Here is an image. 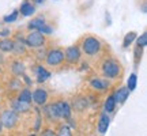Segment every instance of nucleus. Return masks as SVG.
Segmentation results:
<instances>
[{"label": "nucleus", "instance_id": "nucleus-1", "mask_svg": "<svg viewBox=\"0 0 147 136\" xmlns=\"http://www.w3.org/2000/svg\"><path fill=\"white\" fill-rule=\"evenodd\" d=\"M82 48H83V52L86 55H95L101 50V42L94 37H89L83 41Z\"/></svg>", "mask_w": 147, "mask_h": 136}, {"label": "nucleus", "instance_id": "nucleus-7", "mask_svg": "<svg viewBox=\"0 0 147 136\" xmlns=\"http://www.w3.org/2000/svg\"><path fill=\"white\" fill-rule=\"evenodd\" d=\"M32 98H33V101H34L37 105H44L48 101V93L45 91V90H42V89H37L36 91L33 93Z\"/></svg>", "mask_w": 147, "mask_h": 136}, {"label": "nucleus", "instance_id": "nucleus-15", "mask_svg": "<svg viewBox=\"0 0 147 136\" xmlns=\"http://www.w3.org/2000/svg\"><path fill=\"white\" fill-rule=\"evenodd\" d=\"M29 104L27 102H23V101H15L14 102V109H15V112H27L29 110Z\"/></svg>", "mask_w": 147, "mask_h": 136}, {"label": "nucleus", "instance_id": "nucleus-29", "mask_svg": "<svg viewBox=\"0 0 147 136\" xmlns=\"http://www.w3.org/2000/svg\"><path fill=\"white\" fill-rule=\"evenodd\" d=\"M44 135H53V132L52 131H45V133Z\"/></svg>", "mask_w": 147, "mask_h": 136}, {"label": "nucleus", "instance_id": "nucleus-26", "mask_svg": "<svg viewBox=\"0 0 147 136\" xmlns=\"http://www.w3.org/2000/svg\"><path fill=\"white\" fill-rule=\"evenodd\" d=\"M59 135L69 136V135H71V131H69L68 127H61V128H60V131H59Z\"/></svg>", "mask_w": 147, "mask_h": 136}, {"label": "nucleus", "instance_id": "nucleus-23", "mask_svg": "<svg viewBox=\"0 0 147 136\" xmlns=\"http://www.w3.org/2000/svg\"><path fill=\"white\" fill-rule=\"evenodd\" d=\"M16 18H18V11H14L11 15L4 16V22L5 23H11V22H15Z\"/></svg>", "mask_w": 147, "mask_h": 136}, {"label": "nucleus", "instance_id": "nucleus-16", "mask_svg": "<svg viewBox=\"0 0 147 136\" xmlns=\"http://www.w3.org/2000/svg\"><path fill=\"white\" fill-rule=\"evenodd\" d=\"M12 48H14V42L10 41V40H1L0 41V49L3 52H10V50H12Z\"/></svg>", "mask_w": 147, "mask_h": 136}, {"label": "nucleus", "instance_id": "nucleus-27", "mask_svg": "<svg viewBox=\"0 0 147 136\" xmlns=\"http://www.w3.org/2000/svg\"><path fill=\"white\" fill-rule=\"evenodd\" d=\"M106 22H108V25H110V23H112V21H110V15H109V12H106Z\"/></svg>", "mask_w": 147, "mask_h": 136}, {"label": "nucleus", "instance_id": "nucleus-24", "mask_svg": "<svg viewBox=\"0 0 147 136\" xmlns=\"http://www.w3.org/2000/svg\"><path fill=\"white\" fill-rule=\"evenodd\" d=\"M146 44H147V34L146 33H143L142 36L139 37V40H138V46L144 48L146 46Z\"/></svg>", "mask_w": 147, "mask_h": 136}, {"label": "nucleus", "instance_id": "nucleus-10", "mask_svg": "<svg viewBox=\"0 0 147 136\" xmlns=\"http://www.w3.org/2000/svg\"><path fill=\"white\" fill-rule=\"evenodd\" d=\"M109 117H108V114H104L101 116L100 118V123H98V131H100V133H105L106 131H108V128H109Z\"/></svg>", "mask_w": 147, "mask_h": 136}, {"label": "nucleus", "instance_id": "nucleus-9", "mask_svg": "<svg viewBox=\"0 0 147 136\" xmlns=\"http://www.w3.org/2000/svg\"><path fill=\"white\" fill-rule=\"evenodd\" d=\"M57 109L60 117H64V118H69L71 117V108H69V105L67 102H59Z\"/></svg>", "mask_w": 147, "mask_h": 136}, {"label": "nucleus", "instance_id": "nucleus-8", "mask_svg": "<svg viewBox=\"0 0 147 136\" xmlns=\"http://www.w3.org/2000/svg\"><path fill=\"white\" fill-rule=\"evenodd\" d=\"M128 95H129V90L127 89V87H121V89H119L116 91V94L113 95V97H115L116 104H117V102H119V104H124L127 101V98H128Z\"/></svg>", "mask_w": 147, "mask_h": 136}, {"label": "nucleus", "instance_id": "nucleus-28", "mask_svg": "<svg viewBox=\"0 0 147 136\" xmlns=\"http://www.w3.org/2000/svg\"><path fill=\"white\" fill-rule=\"evenodd\" d=\"M8 34H10V30H3V32H1V36H3V37L8 36Z\"/></svg>", "mask_w": 147, "mask_h": 136}, {"label": "nucleus", "instance_id": "nucleus-6", "mask_svg": "<svg viewBox=\"0 0 147 136\" xmlns=\"http://www.w3.org/2000/svg\"><path fill=\"white\" fill-rule=\"evenodd\" d=\"M80 59V50L78 46H69L65 50V60L71 64H75L79 61Z\"/></svg>", "mask_w": 147, "mask_h": 136}, {"label": "nucleus", "instance_id": "nucleus-30", "mask_svg": "<svg viewBox=\"0 0 147 136\" xmlns=\"http://www.w3.org/2000/svg\"><path fill=\"white\" fill-rule=\"evenodd\" d=\"M34 1H36L37 4H42L44 3V0H34Z\"/></svg>", "mask_w": 147, "mask_h": 136}, {"label": "nucleus", "instance_id": "nucleus-13", "mask_svg": "<svg viewBox=\"0 0 147 136\" xmlns=\"http://www.w3.org/2000/svg\"><path fill=\"white\" fill-rule=\"evenodd\" d=\"M34 11H36V8L33 7L29 1H23V4L21 5V12L23 16H30L34 14Z\"/></svg>", "mask_w": 147, "mask_h": 136}, {"label": "nucleus", "instance_id": "nucleus-4", "mask_svg": "<svg viewBox=\"0 0 147 136\" xmlns=\"http://www.w3.org/2000/svg\"><path fill=\"white\" fill-rule=\"evenodd\" d=\"M27 45L32 48H41L45 42V38H44V34H41L40 32H36V33H30L27 36Z\"/></svg>", "mask_w": 147, "mask_h": 136}, {"label": "nucleus", "instance_id": "nucleus-20", "mask_svg": "<svg viewBox=\"0 0 147 136\" xmlns=\"http://www.w3.org/2000/svg\"><path fill=\"white\" fill-rule=\"evenodd\" d=\"M135 38H136V33H134V32L128 33V34L125 36V38H124V44H123V46L128 48L132 42H134V40H135Z\"/></svg>", "mask_w": 147, "mask_h": 136}, {"label": "nucleus", "instance_id": "nucleus-22", "mask_svg": "<svg viewBox=\"0 0 147 136\" xmlns=\"http://www.w3.org/2000/svg\"><path fill=\"white\" fill-rule=\"evenodd\" d=\"M12 72L15 75H21V73L25 72V65L22 63H15L12 65Z\"/></svg>", "mask_w": 147, "mask_h": 136}, {"label": "nucleus", "instance_id": "nucleus-5", "mask_svg": "<svg viewBox=\"0 0 147 136\" xmlns=\"http://www.w3.org/2000/svg\"><path fill=\"white\" fill-rule=\"evenodd\" d=\"M63 60H64V53L61 52V50H57V49L51 50L47 56V63L49 64V65H53V67H55V65H59Z\"/></svg>", "mask_w": 147, "mask_h": 136}, {"label": "nucleus", "instance_id": "nucleus-12", "mask_svg": "<svg viewBox=\"0 0 147 136\" xmlns=\"http://www.w3.org/2000/svg\"><path fill=\"white\" fill-rule=\"evenodd\" d=\"M36 73H37V80H38L40 83H41V82H45V80H48V79L51 78V72H48L44 67H37Z\"/></svg>", "mask_w": 147, "mask_h": 136}, {"label": "nucleus", "instance_id": "nucleus-2", "mask_svg": "<svg viewBox=\"0 0 147 136\" xmlns=\"http://www.w3.org/2000/svg\"><path fill=\"white\" fill-rule=\"evenodd\" d=\"M102 72L106 78H117V75L120 73V65L116 63L115 60H108L102 65Z\"/></svg>", "mask_w": 147, "mask_h": 136}, {"label": "nucleus", "instance_id": "nucleus-17", "mask_svg": "<svg viewBox=\"0 0 147 136\" xmlns=\"http://www.w3.org/2000/svg\"><path fill=\"white\" fill-rule=\"evenodd\" d=\"M115 106H116L115 97H113V95H110L109 98L106 100V102H105V110L108 112V113H110V112H113V110H115Z\"/></svg>", "mask_w": 147, "mask_h": 136}, {"label": "nucleus", "instance_id": "nucleus-21", "mask_svg": "<svg viewBox=\"0 0 147 136\" xmlns=\"http://www.w3.org/2000/svg\"><path fill=\"white\" fill-rule=\"evenodd\" d=\"M136 82H138V78H136V75L135 73H131L129 75V79H128V87L127 89L129 90V91H132V90H135L136 89Z\"/></svg>", "mask_w": 147, "mask_h": 136}, {"label": "nucleus", "instance_id": "nucleus-3", "mask_svg": "<svg viewBox=\"0 0 147 136\" xmlns=\"http://www.w3.org/2000/svg\"><path fill=\"white\" fill-rule=\"evenodd\" d=\"M16 121H18V116H16L15 110H5L4 113L1 114L0 123L5 128H12L16 124Z\"/></svg>", "mask_w": 147, "mask_h": 136}, {"label": "nucleus", "instance_id": "nucleus-14", "mask_svg": "<svg viewBox=\"0 0 147 136\" xmlns=\"http://www.w3.org/2000/svg\"><path fill=\"white\" fill-rule=\"evenodd\" d=\"M90 84H91V87L95 90H105L106 87H108V82L101 80V79H93V80L90 82Z\"/></svg>", "mask_w": 147, "mask_h": 136}, {"label": "nucleus", "instance_id": "nucleus-19", "mask_svg": "<svg viewBox=\"0 0 147 136\" xmlns=\"http://www.w3.org/2000/svg\"><path fill=\"white\" fill-rule=\"evenodd\" d=\"M19 101H23V102L30 104V102H32V91H30V90H23L21 94H19Z\"/></svg>", "mask_w": 147, "mask_h": 136}, {"label": "nucleus", "instance_id": "nucleus-25", "mask_svg": "<svg viewBox=\"0 0 147 136\" xmlns=\"http://www.w3.org/2000/svg\"><path fill=\"white\" fill-rule=\"evenodd\" d=\"M37 30L41 33V34H51V33H52V29H51L49 26H47V25H42V26L38 27Z\"/></svg>", "mask_w": 147, "mask_h": 136}, {"label": "nucleus", "instance_id": "nucleus-18", "mask_svg": "<svg viewBox=\"0 0 147 136\" xmlns=\"http://www.w3.org/2000/svg\"><path fill=\"white\" fill-rule=\"evenodd\" d=\"M42 25H45V19L44 18H36V19H33L30 23H29V29L32 30V29H38V27H41Z\"/></svg>", "mask_w": 147, "mask_h": 136}, {"label": "nucleus", "instance_id": "nucleus-11", "mask_svg": "<svg viewBox=\"0 0 147 136\" xmlns=\"http://www.w3.org/2000/svg\"><path fill=\"white\" fill-rule=\"evenodd\" d=\"M45 114L51 118V120H55V118H59L60 114H59V109H57V104L56 105H49L45 108Z\"/></svg>", "mask_w": 147, "mask_h": 136}]
</instances>
